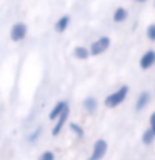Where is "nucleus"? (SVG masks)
Segmentation results:
<instances>
[{
    "label": "nucleus",
    "instance_id": "nucleus-4",
    "mask_svg": "<svg viewBox=\"0 0 155 160\" xmlns=\"http://www.w3.org/2000/svg\"><path fill=\"white\" fill-rule=\"evenodd\" d=\"M105 153H107V142L100 138L93 143V150H92V155H90L88 160H100Z\"/></svg>",
    "mask_w": 155,
    "mask_h": 160
},
{
    "label": "nucleus",
    "instance_id": "nucleus-18",
    "mask_svg": "<svg viewBox=\"0 0 155 160\" xmlns=\"http://www.w3.org/2000/svg\"><path fill=\"white\" fill-rule=\"evenodd\" d=\"M150 130H152V133L155 135V112L150 115Z\"/></svg>",
    "mask_w": 155,
    "mask_h": 160
},
{
    "label": "nucleus",
    "instance_id": "nucleus-19",
    "mask_svg": "<svg viewBox=\"0 0 155 160\" xmlns=\"http://www.w3.org/2000/svg\"><path fill=\"white\" fill-rule=\"evenodd\" d=\"M135 2H138V3H142V2H147V0H135Z\"/></svg>",
    "mask_w": 155,
    "mask_h": 160
},
{
    "label": "nucleus",
    "instance_id": "nucleus-9",
    "mask_svg": "<svg viewBox=\"0 0 155 160\" xmlns=\"http://www.w3.org/2000/svg\"><path fill=\"white\" fill-rule=\"evenodd\" d=\"M68 23H70V17H68V15H63V17H60L57 20V23H55V30H57L58 33H62V32L67 30Z\"/></svg>",
    "mask_w": 155,
    "mask_h": 160
},
{
    "label": "nucleus",
    "instance_id": "nucleus-14",
    "mask_svg": "<svg viewBox=\"0 0 155 160\" xmlns=\"http://www.w3.org/2000/svg\"><path fill=\"white\" fill-rule=\"evenodd\" d=\"M70 130H72V132H75V135H77V137H83V128L80 127L78 123H70Z\"/></svg>",
    "mask_w": 155,
    "mask_h": 160
},
{
    "label": "nucleus",
    "instance_id": "nucleus-11",
    "mask_svg": "<svg viewBox=\"0 0 155 160\" xmlns=\"http://www.w3.org/2000/svg\"><path fill=\"white\" fill-rule=\"evenodd\" d=\"M127 17H128V12H127L123 7H118V8L113 12V22H117V23L125 22V20H127Z\"/></svg>",
    "mask_w": 155,
    "mask_h": 160
},
{
    "label": "nucleus",
    "instance_id": "nucleus-8",
    "mask_svg": "<svg viewBox=\"0 0 155 160\" xmlns=\"http://www.w3.org/2000/svg\"><path fill=\"white\" fill-rule=\"evenodd\" d=\"M65 108H68V103L65 102V100H62V102H58V103H55V107L52 108V112H50V115H48L50 120H57V117L63 112Z\"/></svg>",
    "mask_w": 155,
    "mask_h": 160
},
{
    "label": "nucleus",
    "instance_id": "nucleus-17",
    "mask_svg": "<svg viewBox=\"0 0 155 160\" xmlns=\"http://www.w3.org/2000/svg\"><path fill=\"white\" fill-rule=\"evenodd\" d=\"M40 133H42V128L38 127V128L35 130V132H33L32 135H28V138H27V140H28V142H35V140H37V138L40 137Z\"/></svg>",
    "mask_w": 155,
    "mask_h": 160
},
{
    "label": "nucleus",
    "instance_id": "nucleus-1",
    "mask_svg": "<svg viewBox=\"0 0 155 160\" xmlns=\"http://www.w3.org/2000/svg\"><path fill=\"white\" fill-rule=\"evenodd\" d=\"M127 95H128V87H127V85H122L118 90H115V92H112L110 95H107V98H105V105H107L108 108L118 107V105L127 98Z\"/></svg>",
    "mask_w": 155,
    "mask_h": 160
},
{
    "label": "nucleus",
    "instance_id": "nucleus-2",
    "mask_svg": "<svg viewBox=\"0 0 155 160\" xmlns=\"http://www.w3.org/2000/svg\"><path fill=\"white\" fill-rule=\"evenodd\" d=\"M108 47H110V38L108 37H100L98 40H95L92 43V47L88 48V52H90V55H100Z\"/></svg>",
    "mask_w": 155,
    "mask_h": 160
},
{
    "label": "nucleus",
    "instance_id": "nucleus-7",
    "mask_svg": "<svg viewBox=\"0 0 155 160\" xmlns=\"http://www.w3.org/2000/svg\"><path fill=\"white\" fill-rule=\"evenodd\" d=\"M148 102H150V92H147V90L140 92V93H138L137 102H135V110H137V112H140V110H143V108L148 105Z\"/></svg>",
    "mask_w": 155,
    "mask_h": 160
},
{
    "label": "nucleus",
    "instance_id": "nucleus-3",
    "mask_svg": "<svg viewBox=\"0 0 155 160\" xmlns=\"http://www.w3.org/2000/svg\"><path fill=\"white\" fill-rule=\"evenodd\" d=\"M25 37H27V25L18 22L15 23L12 30H10V38L13 40V42H20V40H23Z\"/></svg>",
    "mask_w": 155,
    "mask_h": 160
},
{
    "label": "nucleus",
    "instance_id": "nucleus-12",
    "mask_svg": "<svg viewBox=\"0 0 155 160\" xmlns=\"http://www.w3.org/2000/svg\"><path fill=\"white\" fill-rule=\"evenodd\" d=\"M73 55L78 60H85V58L90 57V52H88V48H85V47H75L73 48Z\"/></svg>",
    "mask_w": 155,
    "mask_h": 160
},
{
    "label": "nucleus",
    "instance_id": "nucleus-6",
    "mask_svg": "<svg viewBox=\"0 0 155 160\" xmlns=\"http://www.w3.org/2000/svg\"><path fill=\"white\" fill-rule=\"evenodd\" d=\"M67 118H68V108H65L63 112L57 117V123H55V127H53V130H52V135H53V137H57V135L62 132V128H63L65 122H67Z\"/></svg>",
    "mask_w": 155,
    "mask_h": 160
},
{
    "label": "nucleus",
    "instance_id": "nucleus-16",
    "mask_svg": "<svg viewBox=\"0 0 155 160\" xmlns=\"http://www.w3.org/2000/svg\"><path fill=\"white\" fill-rule=\"evenodd\" d=\"M38 160H55V155L53 152H50V150H47V152H43L42 155H40Z\"/></svg>",
    "mask_w": 155,
    "mask_h": 160
},
{
    "label": "nucleus",
    "instance_id": "nucleus-5",
    "mask_svg": "<svg viewBox=\"0 0 155 160\" xmlns=\"http://www.w3.org/2000/svg\"><path fill=\"white\" fill-rule=\"evenodd\" d=\"M155 65V50H147L142 57H140V68L148 70Z\"/></svg>",
    "mask_w": 155,
    "mask_h": 160
},
{
    "label": "nucleus",
    "instance_id": "nucleus-10",
    "mask_svg": "<svg viewBox=\"0 0 155 160\" xmlns=\"http://www.w3.org/2000/svg\"><path fill=\"white\" fill-rule=\"evenodd\" d=\"M97 107H98V103H97V98L95 97H87L83 100V108L87 110L88 113H93L95 110H97Z\"/></svg>",
    "mask_w": 155,
    "mask_h": 160
},
{
    "label": "nucleus",
    "instance_id": "nucleus-15",
    "mask_svg": "<svg viewBox=\"0 0 155 160\" xmlns=\"http://www.w3.org/2000/svg\"><path fill=\"white\" fill-rule=\"evenodd\" d=\"M147 38L150 40V42H155V23L148 25V28H147Z\"/></svg>",
    "mask_w": 155,
    "mask_h": 160
},
{
    "label": "nucleus",
    "instance_id": "nucleus-13",
    "mask_svg": "<svg viewBox=\"0 0 155 160\" xmlns=\"http://www.w3.org/2000/svg\"><path fill=\"white\" fill-rule=\"evenodd\" d=\"M153 138H155V135L152 133V130H145L143 132V135H142V142L145 143V145H152L153 143Z\"/></svg>",
    "mask_w": 155,
    "mask_h": 160
}]
</instances>
